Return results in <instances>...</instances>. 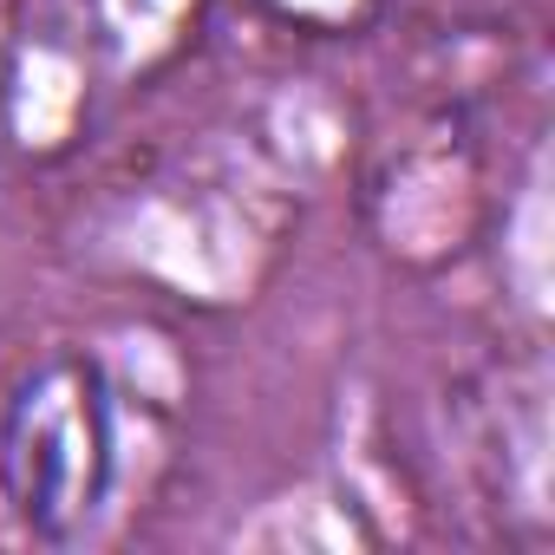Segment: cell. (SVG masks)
<instances>
[{
  "label": "cell",
  "instance_id": "obj_1",
  "mask_svg": "<svg viewBox=\"0 0 555 555\" xmlns=\"http://www.w3.org/2000/svg\"><path fill=\"white\" fill-rule=\"evenodd\" d=\"M125 464L118 386L92 353H47L0 418V490L47 542H86L112 516Z\"/></svg>",
  "mask_w": 555,
  "mask_h": 555
}]
</instances>
